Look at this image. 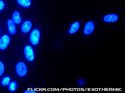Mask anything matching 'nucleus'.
Returning <instances> with one entry per match:
<instances>
[{
    "label": "nucleus",
    "mask_w": 125,
    "mask_h": 93,
    "mask_svg": "<svg viewBox=\"0 0 125 93\" xmlns=\"http://www.w3.org/2000/svg\"><path fill=\"white\" fill-rule=\"evenodd\" d=\"M118 16L114 14H110L105 16L103 18V20L105 22H111L116 21L118 19Z\"/></svg>",
    "instance_id": "6e6552de"
},
{
    "label": "nucleus",
    "mask_w": 125,
    "mask_h": 93,
    "mask_svg": "<svg viewBox=\"0 0 125 93\" xmlns=\"http://www.w3.org/2000/svg\"><path fill=\"white\" fill-rule=\"evenodd\" d=\"M12 20L16 24H19L22 21V18L20 13L17 11L13 12L12 15Z\"/></svg>",
    "instance_id": "1a4fd4ad"
},
{
    "label": "nucleus",
    "mask_w": 125,
    "mask_h": 93,
    "mask_svg": "<svg viewBox=\"0 0 125 93\" xmlns=\"http://www.w3.org/2000/svg\"><path fill=\"white\" fill-rule=\"evenodd\" d=\"M7 24L9 33L11 35L14 34L16 31L15 23L12 20L9 19L7 21Z\"/></svg>",
    "instance_id": "0eeeda50"
},
{
    "label": "nucleus",
    "mask_w": 125,
    "mask_h": 93,
    "mask_svg": "<svg viewBox=\"0 0 125 93\" xmlns=\"http://www.w3.org/2000/svg\"><path fill=\"white\" fill-rule=\"evenodd\" d=\"M5 4L2 0H0V11L3 10L4 8Z\"/></svg>",
    "instance_id": "dca6fc26"
},
{
    "label": "nucleus",
    "mask_w": 125,
    "mask_h": 93,
    "mask_svg": "<svg viewBox=\"0 0 125 93\" xmlns=\"http://www.w3.org/2000/svg\"><path fill=\"white\" fill-rule=\"evenodd\" d=\"M80 25V23L76 22L71 24L69 30V33L71 34L75 33L79 29Z\"/></svg>",
    "instance_id": "9d476101"
},
{
    "label": "nucleus",
    "mask_w": 125,
    "mask_h": 93,
    "mask_svg": "<svg viewBox=\"0 0 125 93\" xmlns=\"http://www.w3.org/2000/svg\"><path fill=\"white\" fill-rule=\"evenodd\" d=\"M4 71V66L3 63L0 61V76L3 74Z\"/></svg>",
    "instance_id": "2eb2a0df"
},
{
    "label": "nucleus",
    "mask_w": 125,
    "mask_h": 93,
    "mask_svg": "<svg viewBox=\"0 0 125 93\" xmlns=\"http://www.w3.org/2000/svg\"></svg>",
    "instance_id": "a211bd4d"
},
{
    "label": "nucleus",
    "mask_w": 125,
    "mask_h": 93,
    "mask_svg": "<svg viewBox=\"0 0 125 93\" xmlns=\"http://www.w3.org/2000/svg\"><path fill=\"white\" fill-rule=\"evenodd\" d=\"M40 36V32L38 29H33L31 32L29 36L31 43L33 45L35 46L39 43Z\"/></svg>",
    "instance_id": "f257e3e1"
},
{
    "label": "nucleus",
    "mask_w": 125,
    "mask_h": 93,
    "mask_svg": "<svg viewBox=\"0 0 125 93\" xmlns=\"http://www.w3.org/2000/svg\"><path fill=\"white\" fill-rule=\"evenodd\" d=\"M17 1L19 5L24 8L28 7L31 4V0H17Z\"/></svg>",
    "instance_id": "9b49d317"
},
{
    "label": "nucleus",
    "mask_w": 125,
    "mask_h": 93,
    "mask_svg": "<svg viewBox=\"0 0 125 93\" xmlns=\"http://www.w3.org/2000/svg\"><path fill=\"white\" fill-rule=\"evenodd\" d=\"M77 83L79 86H83L86 84V81L83 79H80L78 80Z\"/></svg>",
    "instance_id": "4468645a"
},
{
    "label": "nucleus",
    "mask_w": 125,
    "mask_h": 93,
    "mask_svg": "<svg viewBox=\"0 0 125 93\" xmlns=\"http://www.w3.org/2000/svg\"><path fill=\"white\" fill-rule=\"evenodd\" d=\"M11 78L8 76L3 77L1 79L0 83L3 86H7L9 84L10 82Z\"/></svg>",
    "instance_id": "f8f14e48"
},
{
    "label": "nucleus",
    "mask_w": 125,
    "mask_h": 93,
    "mask_svg": "<svg viewBox=\"0 0 125 93\" xmlns=\"http://www.w3.org/2000/svg\"><path fill=\"white\" fill-rule=\"evenodd\" d=\"M15 69L17 74L20 77L24 76L27 74V67L25 64L23 62H18L16 66Z\"/></svg>",
    "instance_id": "7ed1b4c3"
},
{
    "label": "nucleus",
    "mask_w": 125,
    "mask_h": 93,
    "mask_svg": "<svg viewBox=\"0 0 125 93\" xmlns=\"http://www.w3.org/2000/svg\"><path fill=\"white\" fill-rule=\"evenodd\" d=\"M94 28V24L92 21H89L85 24L83 30V33L85 35L91 34Z\"/></svg>",
    "instance_id": "39448f33"
},
{
    "label": "nucleus",
    "mask_w": 125,
    "mask_h": 93,
    "mask_svg": "<svg viewBox=\"0 0 125 93\" xmlns=\"http://www.w3.org/2000/svg\"><path fill=\"white\" fill-rule=\"evenodd\" d=\"M32 26V23L29 20H26L22 24L21 29V31L23 33H26L30 31Z\"/></svg>",
    "instance_id": "423d86ee"
},
{
    "label": "nucleus",
    "mask_w": 125,
    "mask_h": 93,
    "mask_svg": "<svg viewBox=\"0 0 125 93\" xmlns=\"http://www.w3.org/2000/svg\"><path fill=\"white\" fill-rule=\"evenodd\" d=\"M10 41V36L7 34L2 35L0 38V49H5L8 46Z\"/></svg>",
    "instance_id": "20e7f679"
},
{
    "label": "nucleus",
    "mask_w": 125,
    "mask_h": 93,
    "mask_svg": "<svg viewBox=\"0 0 125 93\" xmlns=\"http://www.w3.org/2000/svg\"><path fill=\"white\" fill-rule=\"evenodd\" d=\"M36 92L34 91H31V90H26L24 93H35Z\"/></svg>",
    "instance_id": "f3484780"
},
{
    "label": "nucleus",
    "mask_w": 125,
    "mask_h": 93,
    "mask_svg": "<svg viewBox=\"0 0 125 93\" xmlns=\"http://www.w3.org/2000/svg\"><path fill=\"white\" fill-rule=\"evenodd\" d=\"M24 53L25 57L28 61L32 62L34 60L35 55L34 50L31 46L26 45L24 48Z\"/></svg>",
    "instance_id": "f03ea898"
},
{
    "label": "nucleus",
    "mask_w": 125,
    "mask_h": 93,
    "mask_svg": "<svg viewBox=\"0 0 125 93\" xmlns=\"http://www.w3.org/2000/svg\"><path fill=\"white\" fill-rule=\"evenodd\" d=\"M17 84L14 81H12L9 85L8 89L11 92H14L16 90L17 87Z\"/></svg>",
    "instance_id": "ddd939ff"
}]
</instances>
